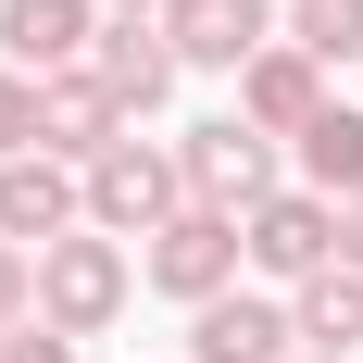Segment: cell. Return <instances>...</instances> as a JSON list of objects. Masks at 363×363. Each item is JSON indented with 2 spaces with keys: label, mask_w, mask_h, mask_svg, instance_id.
Here are the masks:
<instances>
[{
  "label": "cell",
  "mask_w": 363,
  "mask_h": 363,
  "mask_svg": "<svg viewBox=\"0 0 363 363\" xmlns=\"http://www.w3.org/2000/svg\"><path fill=\"white\" fill-rule=\"evenodd\" d=\"M238 213H201V201H188L176 225H150L138 238V289H163V301H188V313H201V301H225L238 289Z\"/></svg>",
  "instance_id": "4"
},
{
  "label": "cell",
  "mask_w": 363,
  "mask_h": 363,
  "mask_svg": "<svg viewBox=\"0 0 363 363\" xmlns=\"http://www.w3.org/2000/svg\"><path fill=\"white\" fill-rule=\"evenodd\" d=\"M125 289H138V263H125V238H101V225H75V238L38 251V326H63V338H101L113 313H125Z\"/></svg>",
  "instance_id": "2"
},
{
  "label": "cell",
  "mask_w": 363,
  "mask_h": 363,
  "mask_svg": "<svg viewBox=\"0 0 363 363\" xmlns=\"http://www.w3.org/2000/svg\"><path fill=\"white\" fill-rule=\"evenodd\" d=\"M238 251H251V276H276V289L326 276V263H338V201H313V188H276V201L238 225Z\"/></svg>",
  "instance_id": "6"
},
{
  "label": "cell",
  "mask_w": 363,
  "mask_h": 363,
  "mask_svg": "<svg viewBox=\"0 0 363 363\" xmlns=\"http://www.w3.org/2000/svg\"><path fill=\"white\" fill-rule=\"evenodd\" d=\"M13 150H38V75L0 63V163H13Z\"/></svg>",
  "instance_id": "16"
},
{
  "label": "cell",
  "mask_w": 363,
  "mask_h": 363,
  "mask_svg": "<svg viewBox=\"0 0 363 363\" xmlns=\"http://www.w3.org/2000/svg\"><path fill=\"white\" fill-rule=\"evenodd\" d=\"M163 38H176V63L238 75L251 50H276V38H289V0H163Z\"/></svg>",
  "instance_id": "8"
},
{
  "label": "cell",
  "mask_w": 363,
  "mask_h": 363,
  "mask_svg": "<svg viewBox=\"0 0 363 363\" xmlns=\"http://www.w3.org/2000/svg\"><path fill=\"white\" fill-rule=\"evenodd\" d=\"M338 263H351V276H363V188H351V201H338Z\"/></svg>",
  "instance_id": "19"
},
{
  "label": "cell",
  "mask_w": 363,
  "mask_h": 363,
  "mask_svg": "<svg viewBox=\"0 0 363 363\" xmlns=\"http://www.w3.org/2000/svg\"><path fill=\"white\" fill-rule=\"evenodd\" d=\"M88 38H101V0H0V63L13 75L88 63Z\"/></svg>",
  "instance_id": "12"
},
{
  "label": "cell",
  "mask_w": 363,
  "mask_h": 363,
  "mask_svg": "<svg viewBox=\"0 0 363 363\" xmlns=\"http://www.w3.org/2000/svg\"><path fill=\"white\" fill-rule=\"evenodd\" d=\"M176 176H188L201 213H238V225H251L263 201H276V138L238 125V113H213V125H188V138H176Z\"/></svg>",
  "instance_id": "3"
},
{
  "label": "cell",
  "mask_w": 363,
  "mask_h": 363,
  "mask_svg": "<svg viewBox=\"0 0 363 363\" xmlns=\"http://www.w3.org/2000/svg\"><path fill=\"white\" fill-rule=\"evenodd\" d=\"M0 363H75V338H63V326H38V313H26V326L0 338Z\"/></svg>",
  "instance_id": "18"
},
{
  "label": "cell",
  "mask_w": 363,
  "mask_h": 363,
  "mask_svg": "<svg viewBox=\"0 0 363 363\" xmlns=\"http://www.w3.org/2000/svg\"><path fill=\"white\" fill-rule=\"evenodd\" d=\"M326 101H338V88H326V63H313V50H289V38L238 63V125H263L276 150H289V138H301V125H313Z\"/></svg>",
  "instance_id": "9"
},
{
  "label": "cell",
  "mask_w": 363,
  "mask_h": 363,
  "mask_svg": "<svg viewBox=\"0 0 363 363\" xmlns=\"http://www.w3.org/2000/svg\"><path fill=\"white\" fill-rule=\"evenodd\" d=\"M289 150H301V188H313V201H351V188H363V113L351 101H326Z\"/></svg>",
  "instance_id": "14"
},
{
  "label": "cell",
  "mask_w": 363,
  "mask_h": 363,
  "mask_svg": "<svg viewBox=\"0 0 363 363\" xmlns=\"http://www.w3.org/2000/svg\"><path fill=\"white\" fill-rule=\"evenodd\" d=\"M38 313V251H13V238H0V338L26 326Z\"/></svg>",
  "instance_id": "17"
},
{
  "label": "cell",
  "mask_w": 363,
  "mask_h": 363,
  "mask_svg": "<svg viewBox=\"0 0 363 363\" xmlns=\"http://www.w3.org/2000/svg\"><path fill=\"white\" fill-rule=\"evenodd\" d=\"M88 75H101L113 101H125V125H138V113H163L176 101V38H163V13H101V38H88Z\"/></svg>",
  "instance_id": "5"
},
{
  "label": "cell",
  "mask_w": 363,
  "mask_h": 363,
  "mask_svg": "<svg viewBox=\"0 0 363 363\" xmlns=\"http://www.w3.org/2000/svg\"><path fill=\"white\" fill-rule=\"evenodd\" d=\"M289 338L313 363H363V276H351V263H326V276L289 289Z\"/></svg>",
  "instance_id": "13"
},
{
  "label": "cell",
  "mask_w": 363,
  "mask_h": 363,
  "mask_svg": "<svg viewBox=\"0 0 363 363\" xmlns=\"http://www.w3.org/2000/svg\"><path fill=\"white\" fill-rule=\"evenodd\" d=\"M125 138V101H113L88 63H63V75H38V150H63V163H101V150Z\"/></svg>",
  "instance_id": "11"
},
{
  "label": "cell",
  "mask_w": 363,
  "mask_h": 363,
  "mask_svg": "<svg viewBox=\"0 0 363 363\" xmlns=\"http://www.w3.org/2000/svg\"><path fill=\"white\" fill-rule=\"evenodd\" d=\"M289 50H313V63H363V0H289Z\"/></svg>",
  "instance_id": "15"
},
{
  "label": "cell",
  "mask_w": 363,
  "mask_h": 363,
  "mask_svg": "<svg viewBox=\"0 0 363 363\" xmlns=\"http://www.w3.org/2000/svg\"><path fill=\"white\" fill-rule=\"evenodd\" d=\"M75 188H88V225H101V238H150V225H176V213H188L176 138H138V125H125L101 163H75Z\"/></svg>",
  "instance_id": "1"
},
{
  "label": "cell",
  "mask_w": 363,
  "mask_h": 363,
  "mask_svg": "<svg viewBox=\"0 0 363 363\" xmlns=\"http://www.w3.org/2000/svg\"><path fill=\"white\" fill-rule=\"evenodd\" d=\"M188 363H301L289 338V301H263V289H225L188 313Z\"/></svg>",
  "instance_id": "10"
},
{
  "label": "cell",
  "mask_w": 363,
  "mask_h": 363,
  "mask_svg": "<svg viewBox=\"0 0 363 363\" xmlns=\"http://www.w3.org/2000/svg\"><path fill=\"white\" fill-rule=\"evenodd\" d=\"M301 363H313V351H301Z\"/></svg>",
  "instance_id": "21"
},
{
  "label": "cell",
  "mask_w": 363,
  "mask_h": 363,
  "mask_svg": "<svg viewBox=\"0 0 363 363\" xmlns=\"http://www.w3.org/2000/svg\"><path fill=\"white\" fill-rule=\"evenodd\" d=\"M88 225V188H75L63 150H13L0 163V238L13 251H50V238H75Z\"/></svg>",
  "instance_id": "7"
},
{
  "label": "cell",
  "mask_w": 363,
  "mask_h": 363,
  "mask_svg": "<svg viewBox=\"0 0 363 363\" xmlns=\"http://www.w3.org/2000/svg\"><path fill=\"white\" fill-rule=\"evenodd\" d=\"M101 13H163V0H101Z\"/></svg>",
  "instance_id": "20"
}]
</instances>
